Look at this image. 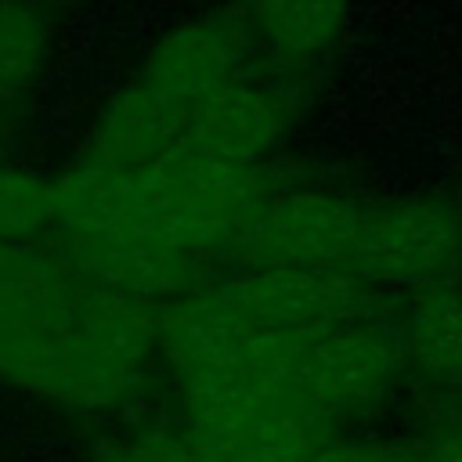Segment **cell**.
Returning a JSON list of instances; mask_svg holds the SVG:
<instances>
[{
    "mask_svg": "<svg viewBox=\"0 0 462 462\" xmlns=\"http://www.w3.org/2000/svg\"><path fill=\"white\" fill-rule=\"evenodd\" d=\"M260 65L263 61L245 25V14L238 0H231V4H209L202 11H191L170 22L162 32H155L144 54L137 58L130 79H137L170 112H177L184 126V116L199 101L249 76Z\"/></svg>",
    "mask_w": 462,
    "mask_h": 462,
    "instance_id": "cell-2",
    "label": "cell"
},
{
    "mask_svg": "<svg viewBox=\"0 0 462 462\" xmlns=\"http://www.w3.org/2000/svg\"><path fill=\"white\" fill-rule=\"evenodd\" d=\"M87 462H206V455L195 448V440L184 433V426L166 419H141L130 415L123 422H112L90 448Z\"/></svg>",
    "mask_w": 462,
    "mask_h": 462,
    "instance_id": "cell-12",
    "label": "cell"
},
{
    "mask_svg": "<svg viewBox=\"0 0 462 462\" xmlns=\"http://www.w3.org/2000/svg\"><path fill=\"white\" fill-rule=\"evenodd\" d=\"M155 379L159 307L90 282L51 238L0 242V390L112 426Z\"/></svg>",
    "mask_w": 462,
    "mask_h": 462,
    "instance_id": "cell-1",
    "label": "cell"
},
{
    "mask_svg": "<svg viewBox=\"0 0 462 462\" xmlns=\"http://www.w3.org/2000/svg\"><path fill=\"white\" fill-rule=\"evenodd\" d=\"M58 40L51 0H0V108L22 123Z\"/></svg>",
    "mask_w": 462,
    "mask_h": 462,
    "instance_id": "cell-9",
    "label": "cell"
},
{
    "mask_svg": "<svg viewBox=\"0 0 462 462\" xmlns=\"http://www.w3.org/2000/svg\"><path fill=\"white\" fill-rule=\"evenodd\" d=\"M404 361V343L372 318L300 336V383L332 419L375 408L393 390Z\"/></svg>",
    "mask_w": 462,
    "mask_h": 462,
    "instance_id": "cell-7",
    "label": "cell"
},
{
    "mask_svg": "<svg viewBox=\"0 0 462 462\" xmlns=\"http://www.w3.org/2000/svg\"><path fill=\"white\" fill-rule=\"evenodd\" d=\"M238 7L260 61L300 79L339 47L350 14V0H238Z\"/></svg>",
    "mask_w": 462,
    "mask_h": 462,
    "instance_id": "cell-8",
    "label": "cell"
},
{
    "mask_svg": "<svg viewBox=\"0 0 462 462\" xmlns=\"http://www.w3.org/2000/svg\"><path fill=\"white\" fill-rule=\"evenodd\" d=\"M368 202L318 188L289 184L274 173L271 191L253 213L245 235L238 238L231 263L253 267H346L354 271L357 238L365 227Z\"/></svg>",
    "mask_w": 462,
    "mask_h": 462,
    "instance_id": "cell-3",
    "label": "cell"
},
{
    "mask_svg": "<svg viewBox=\"0 0 462 462\" xmlns=\"http://www.w3.org/2000/svg\"><path fill=\"white\" fill-rule=\"evenodd\" d=\"M404 357L437 386H462V292L455 285L419 289L404 318Z\"/></svg>",
    "mask_w": 462,
    "mask_h": 462,
    "instance_id": "cell-10",
    "label": "cell"
},
{
    "mask_svg": "<svg viewBox=\"0 0 462 462\" xmlns=\"http://www.w3.org/2000/svg\"><path fill=\"white\" fill-rule=\"evenodd\" d=\"M462 263V206L451 199H397L368 206L354 274L368 285L430 289Z\"/></svg>",
    "mask_w": 462,
    "mask_h": 462,
    "instance_id": "cell-6",
    "label": "cell"
},
{
    "mask_svg": "<svg viewBox=\"0 0 462 462\" xmlns=\"http://www.w3.org/2000/svg\"><path fill=\"white\" fill-rule=\"evenodd\" d=\"M224 307L260 325L310 332L372 318V285L346 267H253L231 263L206 285Z\"/></svg>",
    "mask_w": 462,
    "mask_h": 462,
    "instance_id": "cell-5",
    "label": "cell"
},
{
    "mask_svg": "<svg viewBox=\"0 0 462 462\" xmlns=\"http://www.w3.org/2000/svg\"><path fill=\"white\" fill-rule=\"evenodd\" d=\"M14 126H18V123H14V119H11L4 108H0V159H4V141L11 137V130H14Z\"/></svg>",
    "mask_w": 462,
    "mask_h": 462,
    "instance_id": "cell-14",
    "label": "cell"
},
{
    "mask_svg": "<svg viewBox=\"0 0 462 462\" xmlns=\"http://www.w3.org/2000/svg\"><path fill=\"white\" fill-rule=\"evenodd\" d=\"M296 119L300 76L260 65L199 101L184 116L177 148L235 166H271V155L292 134Z\"/></svg>",
    "mask_w": 462,
    "mask_h": 462,
    "instance_id": "cell-4",
    "label": "cell"
},
{
    "mask_svg": "<svg viewBox=\"0 0 462 462\" xmlns=\"http://www.w3.org/2000/svg\"><path fill=\"white\" fill-rule=\"evenodd\" d=\"M58 220V173L0 159V242H43Z\"/></svg>",
    "mask_w": 462,
    "mask_h": 462,
    "instance_id": "cell-11",
    "label": "cell"
},
{
    "mask_svg": "<svg viewBox=\"0 0 462 462\" xmlns=\"http://www.w3.org/2000/svg\"><path fill=\"white\" fill-rule=\"evenodd\" d=\"M415 462H462V426H451V430L430 437L415 451Z\"/></svg>",
    "mask_w": 462,
    "mask_h": 462,
    "instance_id": "cell-13",
    "label": "cell"
}]
</instances>
